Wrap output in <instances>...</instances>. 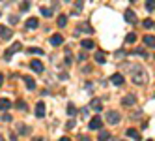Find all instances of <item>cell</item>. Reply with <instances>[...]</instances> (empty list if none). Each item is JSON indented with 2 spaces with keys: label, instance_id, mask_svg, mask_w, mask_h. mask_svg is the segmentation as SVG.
Segmentation results:
<instances>
[{
  "label": "cell",
  "instance_id": "6da1fadb",
  "mask_svg": "<svg viewBox=\"0 0 155 141\" xmlns=\"http://www.w3.org/2000/svg\"><path fill=\"white\" fill-rule=\"evenodd\" d=\"M127 70H131V79L135 85H146L148 83V73L142 66H137L135 64V66H129Z\"/></svg>",
  "mask_w": 155,
  "mask_h": 141
},
{
  "label": "cell",
  "instance_id": "7a4b0ae2",
  "mask_svg": "<svg viewBox=\"0 0 155 141\" xmlns=\"http://www.w3.org/2000/svg\"><path fill=\"white\" fill-rule=\"evenodd\" d=\"M101 124H103L101 117H99V115H95V117L92 118V121H90V124H88V128H90V130H99V128H101Z\"/></svg>",
  "mask_w": 155,
  "mask_h": 141
},
{
  "label": "cell",
  "instance_id": "3957f363",
  "mask_svg": "<svg viewBox=\"0 0 155 141\" xmlns=\"http://www.w3.org/2000/svg\"><path fill=\"white\" fill-rule=\"evenodd\" d=\"M21 49H23V45H21V43H19V41H15V43H13V45H12V47H9L8 51H6V58L9 60V58H12V55H13V53H17V51H21Z\"/></svg>",
  "mask_w": 155,
  "mask_h": 141
},
{
  "label": "cell",
  "instance_id": "277c9868",
  "mask_svg": "<svg viewBox=\"0 0 155 141\" xmlns=\"http://www.w3.org/2000/svg\"><path fill=\"white\" fill-rule=\"evenodd\" d=\"M12 36H13L12 28H8V26H2V25H0V38H2V40H12Z\"/></svg>",
  "mask_w": 155,
  "mask_h": 141
},
{
  "label": "cell",
  "instance_id": "5b68a950",
  "mask_svg": "<svg viewBox=\"0 0 155 141\" xmlns=\"http://www.w3.org/2000/svg\"><path fill=\"white\" fill-rule=\"evenodd\" d=\"M107 121H108L110 124L120 122V113H118V111H108V113H107Z\"/></svg>",
  "mask_w": 155,
  "mask_h": 141
},
{
  "label": "cell",
  "instance_id": "8992f818",
  "mask_svg": "<svg viewBox=\"0 0 155 141\" xmlns=\"http://www.w3.org/2000/svg\"><path fill=\"white\" fill-rule=\"evenodd\" d=\"M90 107L95 111V113H101V109H103V104H101V100H97V98H94L92 102H90Z\"/></svg>",
  "mask_w": 155,
  "mask_h": 141
},
{
  "label": "cell",
  "instance_id": "52a82bcc",
  "mask_svg": "<svg viewBox=\"0 0 155 141\" xmlns=\"http://www.w3.org/2000/svg\"><path fill=\"white\" fill-rule=\"evenodd\" d=\"M30 68L34 70L36 73H41V72H43V64H41V60L36 58V60H32V62H30Z\"/></svg>",
  "mask_w": 155,
  "mask_h": 141
},
{
  "label": "cell",
  "instance_id": "ba28073f",
  "mask_svg": "<svg viewBox=\"0 0 155 141\" xmlns=\"http://www.w3.org/2000/svg\"><path fill=\"white\" fill-rule=\"evenodd\" d=\"M125 21L131 23V25H135L137 23V13L133 12V9H127V12H125Z\"/></svg>",
  "mask_w": 155,
  "mask_h": 141
},
{
  "label": "cell",
  "instance_id": "9c48e42d",
  "mask_svg": "<svg viewBox=\"0 0 155 141\" xmlns=\"http://www.w3.org/2000/svg\"><path fill=\"white\" fill-rule=\"evenodd\" d=\"M135 102H137V98H135V96H133V94H127V96H124V100H121V104H124V105H135Z\"/></svg>",
  "mask_w": 155,
  "mask_h": 141
},
{
  "label": "cell",
  "instance_id": "30bf717a",
  "mask_svg": "<svg viewBox=\"0 0 155 141\" xmlns=\"http://www.w3.org/2000/svg\"><path fill=\"white\" fill-rule=\"evenodd\" d=\"M45 111H47L45 104H43V102H38V105H36V115H38V117H45Z\"/></svg>",
  "mask_w": 155,
  "mask_h": 141
},
{
  "label": "cell",
  "instance_id": "8fae6325",
  "mask_svg": "<svg viewBox=\"0 0 155 141\" xmlns=\"http://www.w3.org/2000/svg\"><path fill=\"white\" fill-rule=\"evenodd\" d=\"M51 43H52V45H62V43H64V36L62 34H52L51 36Z\"/></svg>",
  "mask_w": 155,
  "mask_h": 141
},
{
  "label": "cell",
  "instance_id": "7c38bea8",
  "mask_svg": "<svg viewBox=\"0 0 155 141\" xmlns=\"http://www.w3.org/2000/svg\"><path fill=\"white\" fill-rule=\"evenodd\" d=\"M144 43H146L148 47H155V36L146 34V36H144Z\"/></svg>",
  "mask_w": 155,
  "mask_h": 141
},
{
  "label": "cell",
  "instance_id": "4fadbf2b",
  "mask_svg": "<svg viewBox=\"0 0 155 141\" xmlns=\"http://www.w3.org/2000/svg\"><path fill=\"white\" fill-rule=\"evenodd\" d=\"M110 81H112L114 85H118V86H120L121 83H124V75H121V73H114L112 77H110Z\"/></svg>",
  "mask_w": 155,
  "mask_h": 141
},
{
  "label": "cell",
  "instance_id": "5bb4252c",
  "mask_svg": "<svg viewBox=\"0 0 155 141\" xmlns=\"http://www.w3.org/2000/svg\"><path fill=\"white\" fill-rule=\"evenodd\" d=\"M127 136H129L131 139H135V141H138V139H140V134L137 132L135 128H129V130H127Z\"/></svg>",
  "mask_w": 155,
  "mask_h": 141
},
{
  "label": "cell",
  "instance_id": "9a60e30c",
  "mask_svg": "<svg viewBox=\"0 0 155 141\" xmlns=\"http://www.w3.org/2000/svg\"><path fill=\"white\" fill-rule=\"evenodd\" d=\"M25 83H26V86H28L30 90H34V89H36V81L32 79V77H28V75H25Z\"/></svg>",
  "mask_w": 155,
  "mask_h": 141
},
{
  "label": "cell",
  "instance_id": "2e32d148",
  "mask_svg": "<svg viewBox=\"0 0 155 141\" xmlns=\"http://www.w3.org/2000/svg\"><path fill=\"white\" fill-rule=\"evenodd\" d=\"M12 107V102L8 98H0V109H9Z\"/></svg>",
  "mask_w": 155,
  "mask_h": 141
},
{
  "label": "cell",
  "instance_id": "e0dca14e",
  "mask_svg": "<svg viewBox=\"0 0 155 141\" xmlns=\"http://www.w3.org/2000/svg\"><path fill=\"white\" fill-rule=\"evenodd\" d=\"M108 137H110V134L107 132V130H101L99 136H97V141H108Z\"/></svg>",
  "mask_w": 155,
  "mask_h": 141
},
{
  "label": "cell",
  "instance_id": "ac0fdd59",
  "mask_svg": "<svg viewBox=\"0 0 155 141\" xmlns=\"http://www.w3.org/2000/svg\"><path fill=\"white\" fill-rule=\"evenodd\" d=\"M38 23H39V21H38L36 17H30V19L26 21V26H28V28H38Z\"/></svg>",
  "mask_w": 155,
  "mask_h": 141
},
{
  "label": "cell",
  "instance_id": "d6986e66",
  "mask_svg": "<svg viewBox=\"0 0 155 141\" xmlns=\"http://www.w3.org/2000/svg\"><path fill=\"white\" fill-rule=\"evenodd\" d=\"M105 60H107V57H105V53H103V51H97V53H95V62H99V64H103Z\"/></svg>",
  "mask_w": 155,
  "mask_h": 141
},
{
  "label": "cell",
  "instance_id": "ffe728a7",
  "mask_svg": "<svg viewBox=\"0 0 155 141\" xmlns=\"http://www.w3.org/2000/svg\"><path fill=\"white\" fill-rule=\"evenodd\" d=\"M94 40H82V49H94Z\"/></svg>",
  "mask_w": 155,
  "mask_h": 141
},
{
  "label": "cell",
  "instance_id": "44dd1931",
  "mask_svg": "<svg viewBox=\"0 0 155 141\" xmlns=\"http://www.w3.org/2000/svg\"><path fill=\"white\" fill-rule=\"evenodd\" d=\"M56 25H58V26H65V25H68V17H65V15H60L58 21H56Z\"/></svg>",
  "mask_w": 155,
  "mask_h": 141
},
{
  "label": "cell",
  "instance_id": "7402d4cb",
  "mask_svg": "<svg viewBox=\"0 0 155 141\" xmlns=\"http://www.w3.org/2000/svg\"><path fill=\"white\" fill-rule=\"evenodd\" d=\"M41 15L43 17H51L52 15V9L51 8H41Z\"/></svg>",
  "mask_w": 155,
  "mask_h": 141
},
{
  "label": "cell",
  "instance_id": "603a6c76",
  "mask_svg": "<svg viewBox=\"0 0 155 141\" xmlns=\"http://www.w3.org/2000/svg\"><path fill=\"white\" fill-rule=\"evenodd\" d=\"M142 25L146 26V28H151V26H155V21H151V19H144Z\"/></svg>",
  "mask_w": 155,
  "mask_h": 141
},
{
  "label": "cell",
  "instance_id": "cb8c5ba5",
  "mask_svg": "<svg viewBox=\"0 0 155 141\" xmlns=\"http://www.w3.org/2000/svg\"><path fill=\"white\" fill-rule=\"evenodd\" d=\"M17 130H19V134H28V126L26 124H17Z\"/></svg>",
  "mask_w": 155,
  "mask_h": 141
},
{
  "label": "cell",
  "instance_id": "d4e9b609",
  "mask_svg": "<svg viewBox=\"0 0 155 141\" xmlns=\"http://www.w3.org/2000/svg\"><path fill=\"white\" fill-rule=\"evenodd\" d=\"M75 113H77V107H75L73 104H69V105H68V115H69V117H73Z\"/></svg>",
  "mask_w": 155,
  "mask_h": 141
},
{
  "label": "cell",
  "instance_id": "484cf974",
  "mask_svg": "<svg viewBox=\"0 0 155 141\" xmlns=\"http://www.w3.org/2000/svg\"><path fill=\"white\" fill-rule=\"evenodd\" d=\"M146 9H148V12L155 9V0H148V2H146Z\"/></svg>",
  "mask_w": 155,
  "mask_h": 141
},
{
  "label": "cell",
  "instance_id": "4316f807",
  "mask_svg": "<svg viewBox=\"0 0 155 141\" xmlns=\"http://www.w3.org/2000/svg\"><path fill=\"white\" fill-rule=\"evenodd\" d=\"M129 43H133V41H135L137 40V34H135V32H131V34H127V38H125Z\"/></svg>",
  "mask_w": 155,
  "mask_h": 141
},
{
  "label": "cell",
  "instance_id": "83f0119b",
  "mask_svg": "<svg viewBox=\"0 0 155 141\" xmlns=\"http://www.w3.org/2000/svg\"><path fill=\"white\" fill-rule=\"evenodd\" d=\"M28 53H34V55H41V49H38V47H28Z\"/></svg>",
  "mask_w": 155,
  "mask_h": 141
},
{
  "label": "cell",
  "instance_id": "f1b7e54d",
  "mask_svg": "<svg viewBox=\"0 0 155 141\" xmlns=\"http://www.w3.org/2000/svg\"><path fill=\"white\" fill-rule=\"evenodd\" d=\"M21 9H23V12L30 9V2H21Z\"/></svg>",
  "mask_w": 155,
  "mask_h": 141
},
{
  "label": "cell",
  "instance_id": "f546056e",
  "mask_svg": "<svg viewBox=\"0 0 155 141\" xmlns=\"http://www.w3.org/2000/svg\"><path fill=\"white\" fill-rule=\"evenodd\" d=\"M65 128H68V130H73V128H75V121H73V118H71V121H68Z\"/></svg>",
  "mask_w": 155,
  "mask_h": 141
},
{
  "label": "cell",
  "instance_id": "4dcf8cb0",
  "mask_svg": "<svg viewBox=\"0 0 155 141\" xmlns=\"http://www.w3.org/2000/svg\"><path fill=\"white\" fill-rule=\"evenodd\" d=\"M81 30H84V32H92V28L88 26V25H81Z\"/></svg>",
  "mask_w": 155,
  "mask_h": 141
},
{
  "label": "cell",
  "instance_id": "1f68e13d",
  "mask_svg": "<svg viewBox=\"0 0 155 141\" xmlns=\"http://www.w3.org/2000/svg\"><path fill=\"white\" fill-rule=\"evenodd\" d=\"M17 107L19 109H26V104L25 102H17Z\"/></svg>",
  "mask_w": 155,
  "mask_h": 141
},
{
  "label": "cell",
  "instance_id": "d6a6232c",
  "mask_svg": "<svg viewBox=\"0 0 155 141\" xmlns=\"http://www.w3.org/2000/svg\"><path fill=\"white\" fill-rule=\"evenodd\" d=\"M137 53H138V55H140V57H148V53H146V51H144V49H138Z\"/></svg>",
  "mask_w": 155,
  "mask_h": 141
},
{
  "label": "cell",
  "instance_id": "836d02e7",
  "mask_svg": "<svg viewBox=\"0 0 155 141\" xmlns=\"http://www.w3.org/2000/svg\"><path fill=\"white\" fill-rule=\"evenodd\" d=\"M79 141H92L88 136H79Z\"/></svg>",
  "mask_w": 155,
  "mask_h": 141
},
{
  "label": "cell",
  "instance_id": "e575fe53",
  "mask_svg": "<svg viewBox=\"0 0 155 141\" xmlns=\"http://www.w3.org/2000/svg\"><path fill=\"white\" fill-rule=\"evenodd\" d=\"M2 83H4V75H0V86H2Z\"/></svg>",
  "mask_w": 155,
  "mask_h": 141
},
{
  "label": "cell",
  "instance_id": "d590c367",
  "mask_svg": "<svg viewBox=\"0 0 155 141\" xmlns=\"http://www.w3.org/2000/svg\"><path fill=\"white\" fill-rule=\"evenodd\" d=\"M60 141H71V139H69V137H62Z\"/></svg>",
  "mask_w": 155,
  "mask_h": 141
},
{
  "label": "cell",
  "instance_id": "8d00e7d4",
  "mask_svg": "<svg viewBox=\"0 0 155 141\" xmlns=\"http://www.w3.org/2000/svg\"><path fill=\"white\" fill-rule=\"evenodd\" d=\"M34 141H43V139H41V137H36V139H34Z\"/></svg>",
  "mask_w": 155,
  "mask_h": 141
},
{
  "label": "cell",
  "instance_id": "74e56055",
  "mask_svg": "<svg viewBox=\"0 0 155 141\" xmlns=\"http://www.w3.org/2000/svg\"><path fill=\"white\" fill-rule=\"evenodd\" d=\"M0 141H4V137H2V136H0Z\"/></svg>",
  "mask_w": 155,
  "mask_h": 141
},
{
  "label": "cell",
  "instance_id": "f35d334b",
  "mask_svg": "<svg viewBox=\"0 0 155 141\" xmlns=\"http://www.w3.org/2000/svg\"><path fill=\"white\" fill-rule=\"evenodd\" d=\"M148 141H153V139H148Z\"/></svg>",
  "mask_w": 155,
  "mask_h": 141
}]
</instances>
